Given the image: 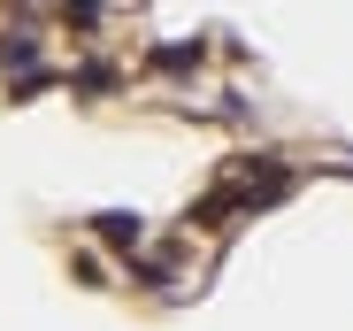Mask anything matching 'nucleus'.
I'll return each mask as SVG.
<instances>
[{
  "label": "nucleus",
  "instance_id": "f257e3e1",
  "mask_svg": "<svg viewBox=\"0 0 353 331\" xmlns=\"http://www.w3.org/2000/svg\"><path fill=\"white\" fill-rule=\"evenodd\" d=\"M0 70H8L16 93H39V85H46V70H39V39H31V31H0Z\"/></svg>",
  "mask_w": 353,
  "mask_h": 331
},
{
  "label": "nucleus",
  "instance_id": "f03ea898",
  "mask_svg": "<svg viewBox=\"0 0 353 331\" xmlns=\"http://www.w3.org/2000/svg\"><path fill=\"white\" fill-rule=\"evenodd\" d=\"M154 70H161V77H200V70H208V46H200V39H161V46H154Z\"/></svg>",
  "mask_w": 353,
  "mask_h": 331
},
{
  "label": "nucleus",
  "instance_id": "7ed1b4c3",
  "mask_svg": "<svg viewBox=\"0 0 353 331\" xmlns=\"http://www.w3.org/2000/svg\"><path fill=\"white\" fill-rule=\"evenodd\" d=\"M92 231H100V247H115V254H139V239H146V224H139V216H123V208L92 216Z\"/></svg>",
  "mask_w": 353,
  "mask_h": 331
},
{
  "label": "nucleus",
  "instance_id": "20e7f679",
  "mask_svg": "<svg viewBox=\"0 0 353 331\" xmlns=\"http://www.w3.org/2000/svg\"><path fill=\"white\" fill-rule=\"evenodd\" d=\"M62 16H70L77 31H92V23H100V0H62Z\"/></svg>",
  "mask_w": 353,
  "mask_h": 331
}]
</instances>
